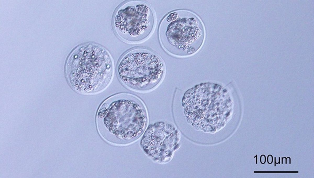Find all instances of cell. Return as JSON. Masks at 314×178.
I'll use <instances>...</instances> for the list:
<instances>
[{
	"label": "cell",
	"instance_id": "1",
	"mask_svg": "<svg viewBox=\"0 0 314 178\" xmlns=\"http://www.w3.org/2000/svg\"><path fill=\"white\" fill-rule=\"evenodd\" d=\"M67 77L71 86L77 92L95 94L105 89L113 74L112 57L104 48L86 44L71 53L66 66Z\"/></svg>",
	"mask_w": 314,
	"mask_h": 178
},
{
	"label": "cell",
	"instance_id": "2",
	"mask_svg": "<svg viewBox=\"0 0 314 178\" xmlns=\"http://www.w3.org/2000/svg\"><path fill=\"white\" fill-rule=\"evenodd\" d=\"M165 66L156 54L142 48L126 53L118 63L117 72L121 83L128 88L138 92L148 91L162 81Z\"/></svg>",
	"mask_w": 314,
	"mask_h": 178
},
{
	"label": "cell",
	"instance_id": "3",
	"mask_svg": "<svg viewBox=\"0 0 314 178\" xmlns=\"http://www.w3.org/2000/svg\"><path fill=\"white\" fill-rule=\"evenodd\" d=\"M97 119L108 127L117 126L127 128L128 138L132 140L140 136L147 121L142 102L126 93L116 94L105 100L98 109Z\"/></svg>",
	"mask_w": 314,
	"mask_h": 178
},
{
	"label": "cell",
	"instance_id": "4",
	"mask_svg": "<svg viewBox=\"0 0 314 178\" xmlns=\"http://www.w3.org/2000/svg\"><path fill=\"white\" fill-rule=\"evenodd\" d=\"M155 19L151 7L144 2L131 1L121 6L116 11L114 28L124 41L137 43L146 39L155 27Z\"/></svg>",
	"mask_w": 314,
	"mask_h": 178
},
{
	"label": "cell",
	"instance_id": "5",
	"mask_svg": "<svg viewBox=\"0 0 314 178\" xmlns=\"http://www.w3.org/2000/svg\"><path fill=\"white\" fill-rule=\"evenodd\" d=\"M194 28L193 19L187 11L177 10L168 13L162 20L159 28L162 46L168 52L176 56L190 54Z\"/></svg>",
	"mask_w": 314,
	"mask_h": 178
},
{
	"label": "cell",
	"instance_id": "6",
	"mask_svg": "<svg viewBox=\"0 0 314 178\" xmlns=\"http://www.w3.org/2000/svg\"><path fill=\"white\" fill-rule=\"evenodd\" d=\"M181 104L188 120L197 114L205 111L204 114L207 110L211 111L212 109L219 112L230 110L233 103L226 89L218 84L206 83L197 85L186 91L182 98Z\"/></svg>",
	"mask_w": 314,
	"mask_h": 178
},
{
	"label": "cell",
	"instance_id": "7",
	"mask_svg": "<svg viewBox=\"0 0 314 178\" xmlns=\"http://www.w3.org/2000/svg\"><path fill=\"white\" fill-rule=\"evenodd\" d=\"M257 155H256V164H257Z\"/></svg>",
	"mask_w": 314,
	"mask_h": 178
}]
</instances>
